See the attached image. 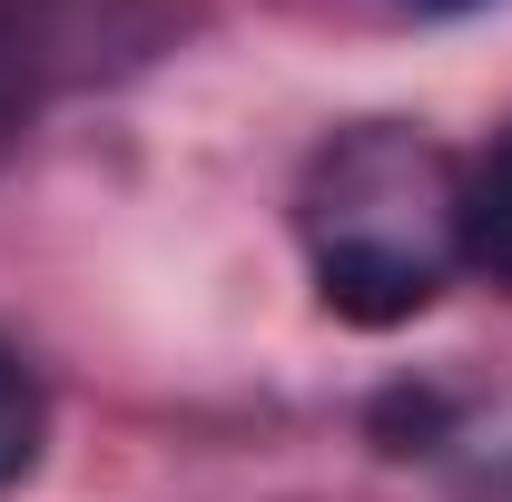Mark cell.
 <instances>
[{
    "label": "cell",
    "instance_id": "cell-1",
    "mask_svg": "<svg viewBox=\"0 0 512 502\" xmlns=\"http://www.w3.org/2000/svg\"><path fill=\"white\" fill-rule=\"evenodd\" d=\"M296 227L316 256V296L345 325H404L463 266V168L424 128H335L296 188Z\"/></svg>",
    "mask_w": 512,
    "mask_h": 502
},
{
    "label": "cell",
    "instance_id": "cell-2",
    "mask_svg": "<svg viewBox=\"0 0 512 502\" xmlns=\"http://www.w3.org/2000/svg\"><path fill=\"white\" fill-rule=\"evenodd\" d=\"M463 266H483L512 296V128L463 168Z\"/></svg>",
    "mask_w": 512,
    "mask_h": 502
},
{
    "label": "cell",
    "instance_id": "cell-3",
    "mask_svg": "<svg viewBox=\"0 0 512 502\" xmlns=\"http://www.w3.org/2000/svg\"><path fill=\"white\" fill-rule=\"evenodd\" d=\"M40 434H50V394H40V375L0 345V493L40 463Z\"/></svg>",
    "mask_w": 512,
    "mask_h": 502
},
{
    "label": "cell",
    "instance_id": "cell-4",
    "mask_svg": "<svg viewBox=\"0 0 512 502\" xmlns=\"http://www.w3.org/2000/svg\"><path fill=\"white\" fill-rule=\"evenodd\" d=\"M20 119H30V30H20V10L0 0V158H10Z\"/></svg>",
    "mask_w": 512,
    "mask_h": 502
},
{
    "label": "cell",
    "instance_id": "cell-5",
    "mask_svg": "<svg viewBox=\"0 0 512 502\" xmlns=\"http://www.w3.org/2000/svg\"><path fill=\"white\" fill-rule=\"evenodd\" d=\"M414 10H473V0H414Z\"/></svg>",
    "mask_w": 512,
    "mask_h": 502
}]
</instances>
